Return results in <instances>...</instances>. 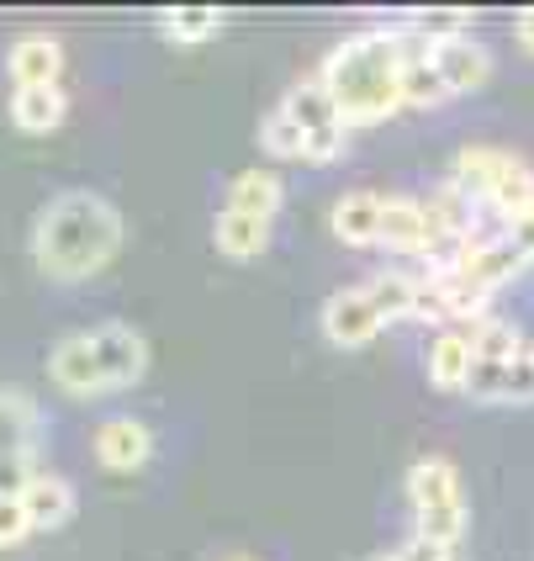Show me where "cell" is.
Wrapping results in <instances>:
<instances>
[{
  "label": "cell",
  "instance_id": "obj_1",
  "mask_svg": "<svg viewBox=\"0 0 534 561\" xmlns=\"http://www.w3.org/2000/svg\"><path fill=\"white\" fill-rule=\"evenodd\" d=\"M123 239L127 222L117 213V202L91 186L54 191L32 218V260H37L43 276L63 280V286L101 276L117 260Z\"/></svg>",
  "mask_w": 534,
  "mask_h": 561
},
{
  "label": "cell",
  "instance_id": "obj_2",
  "mask_svg": "<svg viewBox=\"0 0 534 561\" xmlns=\"http://www.w3.org/2000/svg\"><path fill=\"white\" fill-rule=\"evenodd\" d=\"M349 127H376L403 112V22H371L349 32L334 54H323L313 69Z\"/></svg>",
  "mask_w": 534,
  "mask_h": 561
},
{
  "label": "cell",
  "instance_id": "obj_3",
  "mask_svg": "<svg viewBox=\"0 0 534 561\" xmlns=\"http://www.w3.org/2000/svg\"><path fill=\"white\" fill-rule=\"evenodd\" d=\"M95 340V360H101V376H106V392H127V387H138L143 371H149V340L123 323V318H106V323H95L91 329Z\"/></svg>",
  "mask_w": 534,
  "mask_h": 561
},
{
  "label": "cell",
  "instance_id": "obj_4",
  "mask_svg": "<svg viewBox=\"0 0 534 561\" xmlns=\"http://www.w3.org/2000/svg\"><path fill=\"white\" fill-rule=\"evenodd\" d=\"M48 381L69 392V398H106V376H101V360H95V340L91 329H74L54 340L48 350Z\"/></svg>",
  "mask_w": 534,
  "mask_h": 561
},
{
  "label": "cell",
  "instance_id": "obj_5",
  "mask_svg": "<svg viewBox=\"0 0 534 561\" xmlns=\"http://www.w3.org/2000/svg\"><path fill=\"white\" fill-rule=\"evenodd\" d=\"M317 323H323V340L339 344V350H360V344H371L386 329V318L376 312V302L365 297V286H345V291H334L323 312H317Z\"/></svg>",
  "mask_w": 534,
  "mask_h": 561
},
{
  "label": "cell",
  "instance_id": "obj_6",
  "mask_svg": "<svg viewBox=\"0 0 534 561\" xmlns=\"http://www.w3.org/2000/svg\"><path fill=\"white\" fill-rule=\"evenodd\" d=\"M91 445H95V461L106 471H138L149 467V456H154V430L143 419H132V413H112V419L95 424Z\"/></svg>",
  "mask_w": 534,
  "mask_h": 561
},
{
  "label": "cell",
  "instance_id": "obj_7",
  "mask_svg": "<svg viewBox=\"0 0 534 561\" xmlns=\"http://www.w3.org/2000/svg\"><path fill=\"white\" fill-rule=\"evenodd\" d=\"M403 22V16H397ZM397 85H403V106H444V101H455L450 85H444L440 64H434V43H423L418 32L403 22V75H397Z\"/></svg>",
  "mask_w": 534,
  "mask_h": 561
},
{
  "label": "cell",
  "instance_id": "obj_8",
  "mask_svg": "<svg viewBox=\"0 0 534 561\" xmlns=\"http://www.w3.org/2000/svg\"><path fill=\"white\" fill-rule=\"evenodd\" d=\"M5 75H11V91L63 85V43L54 32H22V37L5 48Z\"/></svg>",
  "mask_w": 534,
  "mask_h": 561
},
{
  "label": "cell",
  "instance_id": "obj_9",
  "mask_svg": "<svg viewBox=\"0 0 534 561\" xmlns=\"http://www.w3.org/2000/svg\"><path fill=\"white\" fill-rule=\"evenodd\" d=\"M524 159L513 154V149H498V144H466L461 154H455V170H450V181L472 196L476 207H487L492 202V191L503 186L508 175L519 170Z\"/></svg>",
  "mask_w": 534,
  "mask_h": 561
},
{
  "label": "cell",
  "instance_id": "obj_10",
  "mask_svg": "<svg viewBox=\"0 0 534 561\" xmlns=\"http://www.w3.org/2000/svg\"><path fill=\"white\" fill-rule=\"evenodd\" d=\"M434 64H440L450 95H472L492 80V48H487L481 37H472V32L434 43Z\"/></svg>",
  "mask_w": 534,
  "mask_h": 561
},
{
  "label": "cell",
  "instance_id": "obj_11",
  "mask_svg": "<svg viewBox=\"0 0 534 561\" xmlns=\"http://www.w3.org/2000/svg\"><path fill=\"white\" fill-rule=\"evenodd\" d=\"M434 222H429V213H423V202L418 196H381V244L397 254H429V244H434Z\"/></svg>",
  "mask_w": 534,
  "mask_h": 561
},
{
  "label": "cell",
  "instance_id": "obj_12",
  "mask_svg": "<svg viewBox=\"0 0 534 561\" xmlns=\"http://www.w3.org/2000/svg\"><path fill=\"white\" fill-rule=\"evenodd\" d=\"M530 265V254L519 250L508 233H498V239H476V250L466 254V265H461V276L472 280V286H481L487 297H498L508 280L519 276Z\"/></svg>",
  "mask_w": 534,
  "mask_h": 561
},
{
  "label": "cell",
  "instance_id": "obj_13",
  "mask_svg": "<svg viewBox=\"0 0 534 561\" xmlns=\"http://www.w3.org/2000/svg\"><path fill=\"white\" fill-rule=\"evenodd\" d=\"M476 366V350L461 329H434L429 334V350H423V371L440 392H466V376Z\"/></svg>",
  "mask_w": 534,
  "mask_h": 561
},
{
  "label": "cell",
  "instance_id": "obj_14",
  "mask_svg": "<svg viewBox=\"0 0 534 561\" xmlns=\"http://www.w3.org/2000/svg\"><path fill=\"white\" fill-rule=\"evenodd\" d=\"M43 408L22 387H0V456H37Z\"/></svg>",
  "mask_w": 534,
  "mask_h": 561
},
{
  "label": "cell",
  "instance_id": "obj_15",
  "mask_svg": "<svg viewBox=\"0 0 534 561\" xmlns=\"http://www.w3.org/2000/svg\"><path fill=\"white\" fill-rule=\"evenodd\" d=\"M22 503H27L32 530H63V525L74 519V508H80V493H74V482L59 477V471H37L32 488L22 493Z\"/></svg>",
  "mask_w": 534,
  "mask_h": 561
},
{
  "label": "cell",
  "instance_id": "obj_16",
  "mask_svg": "<svg viewBox=\"0 0 534 561\" xmlns=\"http://www.w3.org/2000/svg\"><path fill=\"white\" fill-rule=\"evenodd\" d=\"M328 222H334V239H339V244L371 250V244H381V196L376 191H345V196L334 202Z\"/></svg>",
  "mask_w": 534,
  "mask_h": 561
},
{
  "label": "cell",
  "instance_id": "obj_17",
  "mask_svg": "<svg viewBox=\"0 0 534 561\" xmlns=\"http://www.w3.org/2000/svg\"><path fill=\"white\" fill-rule=\"evenodd\" d=\"M281 106L297 117V123H302V133H307V138H334V133H349L345 112L334 106V95L323 91V80H317V75H307L302 85H291Z\"/></svg>",
  "mask_w": 534,
  "mask_h": 561
},
{
  "label": "cell",
  "instance_id": "obj_18",
  "mask_svg": "<svg viewBox=\"0 0 534 561\" xmlns=\"http://www.w3.org/2000/svg\"><path fill=\"white\" fill-rule=\"evenodd\" d=\"M63 117H69V95H63V85H27V91H11V127H16V133L43 138V133H54Z\"/></svg>",
  "mask_w": 534,
  "mask_h": 561
},
{
  "label": "cell",
  "instance_id": "obj_19",
  "mask_svg": "<svg viewBox=\"0 0 534 561\" xmlns=\"http://www.w3.org/2000/svg\"><path fill=\"white\" fill-rule=\"evenodd\" d=\"M281 202H286V181H281V170H239L233 181H228V207L233 213H249V218H276L281 213Z\"/></svg>",
  "mask_w": 534,
  "mask_h": 561
},
{
  "label": "cell",
  "instance_id": "obj_20",
  "mask_svg": "<svg viewBox=\"0 0 534 561\" xmlns=\"http://www.w3.org/2000/svg\"><path fill=\"white\" fill-rule=\"evenodd\" d=\"M461 499V471L450 456H418L408 467V503L413 514L418 508H440V503Z\"/></svg>",
  "mask_w": 534,
  "mask_h": 561
},
{
  "label": "cell",
  "instance_id": "obj_21",
  "mask_svg": "<svg viewBox=\"0 0 534 561\" xmlns=\"http://www.w3.org/2000/svg\"><path fill=\"white\" fill-rule=\"evenodd\" d=\"M212 244H218L228 260H254V254L270 250V222L249 218V213H233V207H222L218 222H212Z\"/></svg>",
  "mask_w": 534,
  "mask_h": 561
},
{
  "label": "cell",
  "instance_id": "obj_22",
  "mask_svg": "<svg viewBox=\"0 0 534 561\" xmlns=\"http://www.w3.org/2000/svg\"><path fill=\"white\" fill-rule=\"evenodd\" d=\"M461 334L472 340L476 360H519V355L530 350V340L519 334V323H508V318H498V312H487V318L466 323Z\"/></svg>",
  "mask_w": 534,
  "mask_h": 561
},
{
  "label": "cell",
  "instance_id": "obj_23",
  "mask_svg": "<svg viewBox=\"0 0 534 561\" xmlns=\"http://www.w3.org/2000/svg\"><path fill=\"white\" fill-rule=\"evenodd\" d=\"M413 530L429 535L444 551H455V546L466 540V530H472V508H466V499L440 503V508H418V514H413Z\"/></svg>",
  "mask_w": 534,
  "mask_h": 561
},
{
  "label": "cell",
  "instance_id": "obj_24",
  "mask_svg": "<svg viewBox=\"0 0 534 561\" xmlns=\"http://www.w3.org/2000/svg\"><path fill=\"white\" fill-rule=\"evenodd\" d=\"M222 22H228V16H222L218 5H181V11H164V16H159V32H164L170 43H186L190 48V43L218 37Z\"/></svg>",
  "mask_w": 534,
  "mask_h": 561
},
{
  "label": "cell",
  "instance_id": "obj_25",
  "mask_svg": "<svg viewBox=\"0 0 534 561\" xmlns=\"http://www.w3.org/2000/svg\"><path fill=\"white\" fill-rule=\"evenodd\" d=\"M413 286H418V276H408V271H376L365 280V297L376 302L386 323H397V318H413Z\"/></svg>",
  "mask_w": 534,
  "mask_h": 561
},
{
  "label": "cell",
  "instance_id": "obj_26",
  "mask_svg": "<svg viewBox=\"0 0 534 561\" xmlns=\"http://www.w3.org/2000/svg\"><path fill=\"white\" fill-rule=\"evenodd\" d=\"M259 144H265V154L270 159H302L307 133H302V123H297L286 106H270V112H265V123H259Z\"/></svg>",
  "mask_w": 534,
  "mask_h": 561
},
{
  "label": "cell",
  "instance_id": "obj_27",
  "mask_svg": "<svg viewBox=\"0 0 534 561\" xmlns=\"http://www.w3.org/2000/svg\"><path fill=\"white\" fill-rule=\"evenodd\" d=\"M413 318L434 323V329H450V308H444V291L434 276H418V286H413Z\"/></svg>",
  "mask_w": 534,
  "mask_h": 561
},
{
  "label": "cell",
  "instance_id": "obj_28",
  "mask_svg": "<svg viewBox=\"0 0 534 561\" xmlns=\"http://www.w3.org/2000/svg\"><path fill=\"white\" fill-rule=\"evenodd\" d=\"M37 471V456H0V499H22Z\"/></svg>",
  "mask_w": 534,
  "mask_h": 561
},
{
  "label": "cell",
  "instance_id": "obj_29",
  "mask_svg": "<svg viewBox=\"0 0 534 561\" xmlns=\"http://www.w3.org/2000/svg\"><path fill=\"white\" fill-rule=\"evenodd\" d=\"M498 403H534V360L519 355L503 366V398Z\"/></svg>",
  "mask_w": 534,
  "mask_h": 561
},
{
  "label": "cell",
  "instance_id": "obj_30",
  "mask_svg": "<svg viewBox=\"0 0 534 561\" xmlns=\"http://www.w3.org/2000/svg\"><path fill=\"white\" fill-rule=\"evenodd\" d=\"M32 535V519H27V503L22 499H0V551L22 546Z\"/></svg>",
  "mask_w": 534,
  "mask_h": 561
},
{
  "label": "cell",
  "instance_id": "obj_31",
  "mask_svg": "<svg viewBox=\"0 0 534 561\" xmlns=\"http://www.w3.org/2000/svg\"><path fill=\"white\" fill-rule=\"evenodd\" d=\"M386 561H455V551H444V546H434L429 535L413 530L408 540H403V546H397V551H392Z\"/></svg>",
  "mask_w": 534,
  "mask_h": 561
},
{
  "label": "cell",
  "instance_id": "obj_32",
  "mask_svg": "<svg viewBox=\"0 0 534 561\" xmlns=\"http://www.w3.org/2000/svg\"><path fill=\"white\" fill-rule=\"evenodd\" d=\"M503 233H508V239H513V244H519V250H524V254H530V260H534V218H519V222H508Z\"/></svg>",
  "mask_w": 534,
  "mask_h": 561
},
{
  "label": "cell",
  "instance_id": "obj_33",
  "mask_svg": "<svg viewBox=\"0 0 534 561\" xmlns=\"http://www.w3.org/2000/svg\"><path fill=\"white\" fill-rule=\"evenodd\" d=\"M513 37H519V43H524V48L534 54V11H524V16L513 22Z\"/></svg>",
  "mask_w": 534,
  "mask_h": 561
},
{
  "label": "cell",
  "instance_id": "obj_34",
  "mask_svg": "<svg viewBox=\"0 0 534 561\" xmlns=\"http://www.w3.org/2000/svg\"><path fill=\"white\" fill-rule=\"evenodd\" d=\"M222 561H254V557H222Z\"/></svg>",
  "mask_w": 534,
  "mask_h": 561
},
{
  "label": "cell",
  "instance_id": "obj_35",
  "mask_svg": "<svg viewBox=\"0 0 534 561\" xmlns=\"http://www.w3.org/2000/svg\"><path fill=\"white\" fill-rule=\"evenodd\" d=\"M524 355H530V360H534V340H530V350H524Z\"/></svg>",
  "mask_w": 534,
  "mask_h": 561
},
{
  "label": "cell",
  "instance_id": "obj_36",
  "mask_svg": "<svg viewBox=\"0 0 534 561\" xmlns=\"http://www.w3.org/2000/svg\"><path fill=\"white\" fill-rule=\"evenodd\" d=\"M371 561H386V557H371Z\"/></svg>",
  "mask_w": 534,
  "mask_h": 561
}]
</instances>
